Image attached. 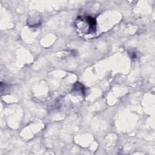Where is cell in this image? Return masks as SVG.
<instances>
[{
  "mask_svg": "<svg viewBox=\"0 0 155 155\" xmlns=\"http://www.w3.org/2000/svg\"><path fill=\"white\" fill-rule=\"evenodd\" d=\"M77 23L82 24V26H77V28L85 35H90L96 31V22L95 19L91 16L79 18L77 19Z\"/></svg>",
  "mask_w": 155,
  "mask_h": 155,
  "instance_id": "cell-1",
  "label": "cell"
}]
</instances>
